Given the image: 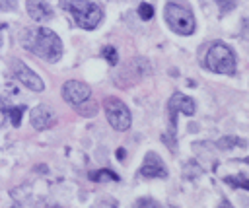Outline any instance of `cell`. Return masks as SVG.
<instances>
[{"instance_id": "6da1fadb", "label": "cell", "mask_w": 249, "mask_h": 208, "mask_svg": "<svg viewBox=\"0 0 249 208\" xmlns=\"http://www.w3.org/2000/svg\"><path fill=\"white\" fill-rule=\"evenodd\" d=\"M21 45L27 51H31L35 56H39L47 62H56L62 56V41L49 27L25 29L23 37H21Z\"/></svg>"}, {"instance_id": "7a4b0ae2", "label": "cell", "mask_w": 249, "mask_h": 208, "mask_svg": "<svg viewBox=\"0 0 249 208\" xmlns=\"http://www.w3.org/2000/svg\"><path fill=\"white\" fill-rule=\"evenodd\" d=\"M60 6L72 14L82 29H95L103 17V10L89 0H60Z\"/></svg>"}, {"instance_id": "3957f363", "label": "cell", "mask_w": 249, "mask_h": 208, "mask_svg": "<svg viewBox=\"0 0 249 208\" xmlns=\"http://www.w3.org/2000/svg\"><path fill=\"white\" fill-rule=\"evenodd\" d=\"M165 21L171 31L179 35H191L195 31V16L191 8L179 0H169L165 6Z\"/></svg>"}, {"instance_id": "277c9868", "label": "cell", "mask_w": 249, "mask_h": 208, "mask_svg": "<svg viewBox=\"0 0 249 208\" xmlns=\"http://www.w3.org/2000/svg\"><path fill=\"white\" fill-rule=\"evenodd\" d=\"M204 66L210 72L218 74H233L235 72V56L233 51L224 43H214L204 58Z\"/></svg>"}, {"instance_id": "5b68a950", "label": "cell", "mask_w": 249, "mask_h": 208, "mask_svg": "<svg viewBox=\"0 0 249 208\" xmlns=\"http://www.w3.org/2000/svg\"><path fill=\"white\" fill-rule=\"evenodd\" d=\"M105 115L109 124L115 130H128L130 126V111L119 97H107L105 99Z\"/></svg>"}, {"instance_id": "8992f818", "label": "cell", "mask_w": 249, "mask_h": 208, "mask_svg": "<svg viewBox=\"0 0 249 208\" xmlns=\"http://www.w3.org/2000/svg\"><path fill=\"white\" fill-rule=\"evenodd\" d=\"M195 101L179 91H175L167 103V113H169V132H171V138H175V124H177V113H183V115H195Z\"/></svg>"}, {"instance_id": "52a82bcc", "label": "cell", "mask_w": 249, "mask_h": 208, "mask_svg": "<svg viewBox=\"0 0 249 208\" xmlns=\"http://www.w3.org/2000/svg\"><path fill=\"white\" fill-rule=\"evenodd\" d=\"M91 95V87L84 82H78V80H68L64 86H62V97L74 105V107H80L84 105Z\"/></svg>"}, {"instance_id": "ba28073f", "label": "cell", "mask_w": 249, "mask_h": 208, "mask_svg": "<svg viewBox=\"0 0 249 208\" xmlns=\"http://www.w3.org/2000/svg\"><path fill=\"white\" fill-rule=\"evenodd\" d=\"M14 74H16V78H18L25 87H29V89H33V91H43V89H45L43 80H41L31 68H27L21 60H16V62H14Z\"/></svg>"}, {"instance_id": "9c48e42d", "label": "cell", "mask_w": 249, "mask_h": 208, "mask_svg": "<svg viewBox=\"0 0 249 208\" xmlns=\"http://www.w3.org/2000/svg\"><path fill=\"white\" fill-rule=\"evenodd\" d=\"M56 122V115L49 105H37L31 111V126L35 130H45L51 128Z\"/></svg>"}, {"instance_id": "30bf717a", "label": "cell", "mask_w": 249, "mask_h": 208, "mask_svg": "<svg viewBox=\"0 0 249 208\" xmlns=\"http://www.w3.org/2000/svg\"><path fill=\"white\" fill-rule=\"evenodd\" d=\"M138 175L140 177H160V179H165L167 177V169H165L163 161L160 159V156H156L154 152H148L146 159H144V165L140 167Z\"/></svg>"}, {"instance_id": "8fae6325", "label": "cell", "mask_w": 249, "mask_h": 208, "mask_svg": "<svg viewBox=\"0 0 249 208\" xmlns=\"http://www.w3.org/2000/svg\"><path fill=\"white\" fill-rule=\"evenodd\" d=\"M27 14L35 21H45L53 17V10L45 0H27Z\"/></svg>"}, {"instance_id": "7c38bea8", "label": "cell", "mask_w": 249, "mask_h": 208, "mask_svg": "<svg viewBox=\"0 0 249 208\" xmlns=\"http://www.w3.org/2000/svg\"><path fill=\"white\" fill-rule=\"evenodd\" d=\"M89 179L95 181V183H101V181H119L121 177H119L115 171L99 169V171H91V173H89Z\"/></svg>"}, {"instance_id": "4fadbf2b", "label": "cell", "mask_w": 249, "mask_h": 208, "mask_svg": "<svg viewBox=\"0 0 249 208\" xmlns=\"http://www.w3.org/2000/svg\"><path fill=\"white\" fill-rule=\"evenodd\" d=\"M224 181L231 187H241L243 191H249V181H247V175H237V177H224Z\"/></svg>"}, {"instance_id": "5bb4252c", "label": "cell", "mask_w": 249, "mask_h": 208, "mask_svg": "<svg viewBox=\"0 0 249 208\" xmlns=\"http://www.w3.org/2000/svg\"><path fill=\"white\" fill-rule=\"evenodd\" d=\"M25 111V105H18V107H12L8 113H10V121H12V124L14 126H19V122H21V113Z\"/></svg>"}, {"instance_id": "9a60e30c", "label": "cell", "mask_w": 249, "mask_h": 208, "mask_svg": "<svg viewBox=\"0 0 249 208\" xmlns=\"http://www.w3.org/2000/svg\"><path fill=\"white\" fill-rule=\"evenodd\" d=\"M103 58L111 64V66H115L117 64V51H115V47H103Z\"/></svg>"}, {"instance_id": "2e32d148", "label": "cell", "mask_w": 249, "mask_h": 208, "mask_svg": "<svg viewBox=\"0 0 249 208\" xmlns=\"http://www.w3.org/2000/svg\"><path fill=\"white\" fill-rule=\"evenodd\" d=\"M138 14H140L142 19H150V17L154 16V8H152L148 2H142L140 8H138Z\"/></svg>"}, {"instance_id": "e0dca14e", "label": "cell", "mask_w": 249, "mask_h": 208, "mask_svg": "<svg viewBox=\"0 0 249 208\" xmlns=\"http://www.w3.org/2000/svg\"><path fill=\"white\" fill-rule=\"evenodd\" d=\"M216 2H218V6H220L222 12H230V10L235 8V4H237V0H216Z\"/></svg>"}, {"instance_id": "ac0fdd59", "label": "cell", "mask_w": 249, "mask_h": 208, "mask_svg": "<svg viewBox=\"0 0 249 208\" xmlns=\"http://www.w3.org/2000/svg\"><path fill=\"white\" fill-rule=\"evenodd\" d=\"M124 156V150H117V157H123Z\"/></svg>"}]
</instances>
